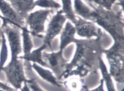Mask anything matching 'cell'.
Here are the masks:
<instances>
[{
    "label": "cell",
    "mask_w": 124,
    "mask_h": 91,
    "mask_svg": "<svg viewBox=\"0 0 124 91\" xmlns=\"http://www.w3.org/2000/svg\"><path fill=\"white\" fill-rule=\"evenodd\" d=\"M20 28L3 19L2 30L6 36L11 51V59L18 58L22 53Z\"/></svg>",
    "instance_id": "cell-6"
},
{
    "label": "cell",
    "mask_w": 124,
    "mask_h": 91,
    "mask_svg": "<svg viewBox=\"0 0 124 91\" xmlns=\"http://www.w3.org/2000/svg\"><path fill=\"white\" fill-rule=\"evenodd\" d=\"M120 91H124V89H122Z\"/></svg>",
    "instance_id": "cell-29"
},
{
    "label": "cell",
    "mask_w": 124,
    "mask_h": 91,
    "mask_svg": "<svg viewBox=\"0 0 124 91\" xmlns=\"http://www.w3.org/2000/svg\"><path fill=\"white\" fill-rule=\"evenodd\" d=\"M82 88H84L85 89V91H104V81L103 79H101L100 81V84H99V86L96 88L94 89L90 90L87 87V86L83 85V87Z\"/></svg>",
    "instance_id": "cell-24"
},
{
    "label": "cell",
    "mask_w": 124,
    "mask_h": 91,
    "mask_svg": "<svg viewBox=\"0 0 124 91\" xmlns=\"http://www.w3.org/2000/svg\"><path fill=\"white\" fill-rule=\"evenodd\" d=\"M52 12V9L39 10L28 15L25 23L30 27L31 34L33 37H43L41 34L45 31L44 24L47 20L48 16Z\"/></svg>",
    "instance_id": "cell-5"
},
{
    "label": "cell",
    "mask_w": 124,
    "mask_h": 91,
    "mask_svg": "<svg viewBox=\"0 0 124 91\" xmlns=\"http://www.w3.org/2000/svg\"><path fill=\"white\" fill-rule=\"evenodd\" d=\"M75 34V27L71 23L70 21H67L63 30L62 31L61 33L59 50L63 52L64 49L68 45L71 43H75L76 41Z\"/></svg>",
    "instance_id": "cell-12"
},
{
    "label": "cell",
    "mask_w": 124,
    "mask_h": 91,
    "mask_svg": "<svg viewBox=\"0 0 124 91\" xmlns=\"http://www.w3.org/2000/svg\"><path fill=\"white\" fill-rule=\"evenodd\" d=\"M98 69H100L101 72L102 77H103L102 79L104 81V83H105L108 91H116L114 85L113 81H112V77L109 73L107 67H106L104 61L102 59L101 57L100 58L99 61H98Z\"/></svg>",
    "instance_id": "cell-16"
},
{
    "label": "cell",
    "mask_w": 124,
    "mask_h": 91,
    "mask_svg": "<svg viewBox=\"0 0 124 91\" xmlns=\"http://www.w3.org/2000/svg\"><path fill=\"white\" fill-rule=\"evenodd\" d=\"M62 11L66 19H68L74 24L77 21V17L72 7L71 0H62Z\"/></svg>",
    "instance_id": "cell-17"
},
{
    "label": "cell",
    "mask_w": 124,
    "mask_h": 91,
    "mask_svg": "<svg viewBox=\"0 0 124 91\" xmlns=\"http://www.w3.org/2000/svg\"><path fill=\"white\" fill-rule=\"evenodd\" d=\"M74 25L76 33L80 37H85L86 39H90L93 37L96 38H102L103 37L101 29L96 26L92 21L84 20L78 17Z\"/></svg>",
    "instance_id": "cell-8"
},
{
    "label": "cell",
    "mask_w": 124,
    "mask_h": 91,
    "mask_svg": "<svg viewBox=\"0 0 124 91\" xmlns=\"http://www.w3.org/2000/svg\"><path fill=\"white\" fill-rule=\"evenodd\" d=\"M42 55V59L47 61L48 66L58 78L63 72L68 63V60L63 58V52L59 50L57 52H52L51 53L44 52Z\"/></svg>",
    "instance_id": "cell-9"
},
{
    "label": "cell",
    "mask_w": 124,
    "mask_h": 91,
    "mask_svg": "<svg viewBox=\"0 0 124 91\" xmlns=\"http://www.w3.org/2000/svg\"><path fill=\"white\" fill-rule=\"evenodd\" d=\"M0 89L4 90L6 91H17L16 89L12 88V87L8 86L7 84L2 83L1 81H0Z\"/></svg>",
    "instance_id": "cell-25"
},
{
    "label": "cell",
    "mask_w": 124,
    "mask_h": 91,
    "mask_svg": "<svg viewBox=\"0 0 124 91\" xmlns=\"http://www.w3.org/2000/svg\"><path fill=\"white\" fill-rule=\"evenodd\" d=\"M64 84L70 91H80L83 87V81L79 78H73L64 82Z\"/></svg>",
    "instance_id": "cell-19"
},
{
    "label": "cell",
    "mask_w": 124,
    "mask_h": 91,
    "mask_svg": "<svg viewBox=\"0 0 124 91\" xmlns=\"http://www.w3.org/2000/svg\"><path fill=\"white\" fill-rule=\"evenodd\" d=\"M124 41H114L108 50H103L110 66V75L119 83L124 81Z\"/></svg>",
    "instance_id": "cell-3"
},
{
    "label": "cell",
    "mask_w": 124,
    "mask_h": 91,
    "mask_svg": "<svg viewBox=\"0 0 124 91\" xmlns=\"http://www.w3.org/2000/svg\"><path fill=\"white\" fill-rule=\"evenodd\" d=\"M0 91H4V90H2V89H0Z\"/></svg>",
    "instance_id": "cell-28"
},
{
    "label": "cell",
    "mask_w": 124,
    "mask_h": 91,
    "mask_svg": "<svg viewBox=\"0 0 124 91\" xmlns=\"http://www.w3.org/2000/svg\"><path fill=\"white\" fill-rule=\"evenodd\" d=\"M47 48V45L44 44L42 46L39 47L38 48L30 52L27 54H25L23 56H19V59H23L28 62H33V63H38L40 65L44 67H49L46 62L44 61L42 59V51Z\"/></svg>",
    "instance_id": "cell-14"
},
{
    "label": "cell",
    "mask_w": 124,
    "mask_h": 91,
    "mask_svg": "<svg viewBox=\"0 0 124 91\" xmlns=\"http://www.w3.org/2000/svg\"><path fill=\"white\" fill-rule=\"evenodd\" d=\"M26 83L28 84V87L31 91H44L41 87H40L35 79H28Z\"/></svg>",
    "instance_id": "cell-23"
},
{
    "label": "cell",
    "mask_w": 124,
    "mask_h": 91,
    "mask_svg": "<svg viewBox=\"0 0 124 91\" xmlns=\"http://www.w3.org/2000/svg\"><path fill=\"white\" fill-rule=\"evenodd\" d=\"M74 13L84 20L93 21L94 11L86 5L82 0H74Z\"/></svg>",
    "instance_id": "cell-13"
},
{
    "label": "cell",
    "mask_w": 124,
    "mask_h": 91,
    "mask_svg": "<svg viewBox=\"0 0 124 91\" xmlns=\"http://www.w3.org/2000/svg\"><path fill=\"white\" fill-rule=\"evenodd\" d=\"M88 3L94 11L93 22L104 28L114 41H124L123 10L118 13H115L111 10H106L93 3Z\"/></svg>",
    "instance_id": "cell-2"
},
{
    "label": "cell",
    "mask_w": 124,
    "mask_h": 91,
    "mask_svg": "<svg viewBox=\"0 0 124 91\" xmlns=\"http://www.w3.org/2000/svg\"><path fill=\"white\" fill-rule=\"evenodd\" d=\"M31 67L44 80L49 82V83L52 84L54 86H57V87H61L62 86V85H61V84L58 83L57 78H56L53 75L52 72H51L50 70L44 69V68L41 67V66L36 64V63H33Z\"/></svg>",
    "instance_id": "cell-15"
},
{
    "label": "cell",
    "mask_w": 124,
    "mask_h": 91,
    "mask_svg": "<svg viewBox=\"0 0 124 91\" xmlns=\"http://www.w3.org/2000/svg\"><path fill=\"white\" fill-rule=\"evenodd\" d=\"M34 7L38 6L41 7L50 8L51 9H58L61 7L60 4L55 1L54 0H36L34 1Z\"/></svg>",
    "instance_id": "cell-20"
},
{
    "label": "cell",
    "mask_w": 124,
    "mask_h": 91,
    "mask_svg": "<svg viewBox=\"0 0 124 91\" xmlns=\"http://www.w3.org/2000/svg\"><path fill=\"white\" fill-rule=\"evenodd\" d=\"M4 35L3 30H2V24H1V20L0 19V44H1L2 39H3V36Z\"/></svg>",
    "instance_id": "cell-27"
},
{
    "label": "cell",
    "mask_w": 124,
    "mask_h": 91,
    "mask_svg": "<svg viewBox=\"0 0 124 91\" xmlns=\"http://www.w3.org/2000/svg\"><path fill=\"white\" fill-rule=\"evenodd\" d=\"M22 30L23 37V51L24 55L27 54L31 52V49L33 48V45L30 36L29 31L25 26L22 28Z\"/></svg>",
    "instance_id": "cell-18"
},
{
    "label": "cell",
    "mask_w": 124,
    "mask_h": 91,
    "mask_svg": "<svg viewBox=\"0 0 124 91\" xmlns=\"http://www.w3.org/2000/svg\"><path fill=\"white\" fill-rule=\"evenodd\" d=\"M88 2L96 4L106 10L111 11V7L118 0H87Z\"/></svg>",
    "instance_id": "cell-22"
},
{
    "label": "cell",
    "mask_w": 124,
    "mask_h": 91,
    "mask_svg": "<svg viewBox=\"0 0 124 91\" xmlns=\"http://www.w3.org/2000/svg\"><path fill=\"white\" fill-rule=\"evenodd\" d=\"M23 84V86L22 87L21 89H20L21 91H31L30 90V87H28V84L26 83V82H24Z\"/></svg>",
    "instance_id": "cell-26"
},
{
    "label": "cell",
    "mask_w": 124,
    "mask_h": 91,
    "mask_svg": "<svg viewBox=\"0 0 124 91\" xmlns=\"http://www.w3.org/2000/svg\"><path fill=\"white\" fill-rule=\"evenodd\" d=\"M6 37L4 36V34L3 36L1 42V54H0V74L1 73V70L3 67H4V65L8 59V48L6 46Z\"/></svg>",
    "instance_id": "cell-21"
},
{
    "label": "cell",
    "mask_w": 124,
    "mask_h": 91,
    "mask_svg": "<svg viewBox=\"0 0 124 91\" xmlns=\"http://www.w3.org/2000/svg\"><path fill=\"white\" fill-rule=\"evenodd\" d=\"M66 17L62 12V10L58 11L53 16L49 22L45 36L44 37V44L47 45L52 51L51 43L54 39L62 32L64 24L66 22Z\"/></svg>",
    "instance_id": "cell-7"
},
{
    "label": "cell",
    "mask_w": 124,
    "mask_h": 91,
    "mask_svg": "<svg viewBox=\"0 0 124 91\" xmlns=\"http://www.w3.org/2000/svg\"><path fill=\"white\" fill-rule=\"evenodd\" d=\"M0 11L4 17L3 19L8 23L19 27L20 29L25 26V20L20 17L11 4L6 0H0Z\"/></svg>",
    "instance_id": "cell-10"
},
{
    "label": "cell",
    "mask_w": 124,
    "mask_h": 91,
    "mask_svg": "<svg viewBox=\"0 0 124 91\" xmlns=\"http://www.w3.org/2000/svg\"><path fill=\"white\" fill-rule=\"evenodd\" d=\"M101 42V38L76 39V50L74 57L57 78L58 80L62 78L67 79L73 76L83 78L88 74L96 73L98 61L103 54Z\"/></svg>",
    "instance_id": "cell-1"
},
{
    "label": "cell",
    "mask_w": 124,
    "mask_h": 91,
    "mask_svg": "<svg viewBox=\"0 0 124 91\" xmlns=\"http://www.w3.org/2000/svg\"><path fill=\"white\" fill-rule=\"evenodd\" d=\"M1 71L5 73L8 83L16 90L20 89L22 83L28 81L25 77L23 64L19 58L11 59L9 63L3 67Z\"/></svg>",
    "instance_id": "cell-4"
},
{
    "label": "cell",
    "mask_w": 124,
    "mask_h": 91,
    "mask_svg": "<svg viewBox=\"0 0 124 91\" xmlns=\"http://www.w3.org/2000/svg\"><path fill=\"white\" fill-rule=\"evenodd\" d=\"M20 17L25 20L28 13L34 8V0H9Z\"/></svg>",
    "instance_id": "cell-11"
},
{
    "label": "cell",
    "mask_w": 124,
    "mask_h": 91,
    "mask_svg": "<svg viewBox=\"0 0 124 91\" xmlns=\"http://www.w3.org/2000/svg\"><path fill=\"white\" fill-rule=\"evenodd\" d=\"M6 1H9V0H6Z\"/></svg>",
    "instance_id": "cell-30"
}]
</instances>
